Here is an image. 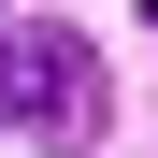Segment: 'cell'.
Instances as JSON below:
<instances>
[{
  "label": "cell",
  "mask_w": 158,
  "mask_h": 158,
  "mask_svg": "<svg viewBox=\"0 0 158 158\" xmlns=\"http://www.w3.org/2000/svg\"><path fill=\"white\" fill-rule=\"evenodd\" d=\"M0 129H43V144H86L101 129V43L29 15V29H0Z\"/></svg>",
  "instance_id": "6da1fadb"
}]
</instances>
